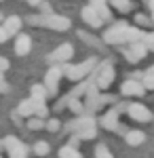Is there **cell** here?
Instances as JSON below:
<instances>
[{"label":"cell","instance_id":"obj_11","mask_svg":"<svg viewBox=\"0 0 154 158\" xmlns=\"http://www.w3.org/2000/svg\"><path fill=\"white\" fill-rule=\"evenodd\" d=\"M72 57H74V47H72V42H63V44H59L53 53H49L47 59H49V63L61 65V63H68Z\"/></svg>","mask_w":154,"mask_h":158},{"label":"cell","instance_id":"obj_47","mask_svg":"<svg viewBox=\"0 0 154 158\" xmlns=\"http://www.w3.org/2000/svg\"><path fill=\"white\" fill-rule=\"evenodd\" d=\"M143 2H146V0H143Z\"/></svg>","mask_w":154,"mask_h":158},{"label":"cell","instance_id":"obj_40","mask_svg":"<svg viewBox=\"0 0 154 158\" xmlns=\"http://www.w3.org/2000/svg\"><path fill=\"white\" fill-rule=\"evenodd\" d=\"M146 4H148V9L154 13V0H146Z\"/></svg>","mask_w":154,"mask_h":158},{"label":"cell","instance_id":"obj_43","mask_svg":"<svg viewBox=\"0 0 154 158\" xmlns=\"http://www.w3.org/2000/svg\"><path fill=\"white\" fill-rule=\"evenodd\" d=\"M146 72H148V74H154V65H150V68H148Z\"/></svg>","mask_w":154,"mask_h":158},{"label":"cell","instance_id":"obj_5","mask_svg":"<svg viewBox=\"0 0 154 158\" xmlns=\"http://www.w3.org/2000/svg\"><path fill=\"white\" fill-rule=\"evenodd\" d=\"M91 74H93V80H95V85H97L99 91H108L110 85L114 82V78H116V70H114L112 61H101V63H97Z\"/></svg>","mask_w":154,"mask_h":158},{"label":"cell","instance_id":"obj_7","mask_svg":"<svg viewBox=\"0 0 154 158\" xmlns=\"http://www.w3.org/2000/svg\"><path fill=\"white\" fill-rule=\"evenodd\" d=\"M148 47L143 44L142 40H135V42H129V44H125L122 47V57L129 61V63H139L142 59L148 57Z\"/></svg>","mask_w":154,"mask_h":158},{"label":"cell","instance_id":"obj_48","mask_svg":"<svg viewBox=\"0 0 154 158\" xmlns=\"http://www.w3.org/2000/svg\"><path fill=\"white\" fill-rule=\"evenodd\" d=\"M0 158H2V156H0Z\"/></svg>","mask_w":154,"mask_h":158},{"label":"cell","instance_id":"obj_34","mask_svg":"<svg viewBox=\"0 0 154 158\" xmlns=\"http://www.w3.org/2000/svg\"><path fill=\"white\" fill-rule=\"evenodd\" d=\"M99 103L101 106H114L116 103V97L114 95H99Z\"/></svg>","mask_w":154,"mask_h":158},{"label":"cell","instance_id":"obj_22","mask_svg":"<svg viewBox=\"0 0 154 158\" xmlns=\"http://www.w3.org/2000/svg\"><path fill=\"white\" fill-rule=\"evenodd\" d=\"M108 2H110L118 13H129L131 9H133V2H131V0H108Z\"/></svg>","mask_w":154,"mask_h":158},{"label":"cell","instance_id":"obj_42","mask_svg":"<svg viewBox=\"0 0 154 158\" xmlns=\"http://www.w3.org/2000/svg\"><path fill=\"white\" fill-rule=\"evenodd\" d=\"M28 4H32V6H38V4H40V0H28Z\"/></svg>","mask_w":154,"mask_h":158},{"label":"cell","instance_id":"obj_28","mask_svg":"<svg viewBox=\"0 0 154 158\" xmlns=\"http://www.w3.org/2000/svg\"><path fill=\"white\" fill-rule=\"evenodd\" d=\"M32 150H34V154H36V156H47L49 152H51V146H49L47 141H36Z\"/></svg>","mask_w":154,"mask_h":158},{"label":"cell","instance_id":"obj_2","mask_svg":"<svg viewBox=\"0 0 154 158\" xmlns=\"http://www.w3.org/2000/svg\"><path fill=\"white\" fill-rule=\"evenodd\" d=\"M68 133H76L80 137V141H89L97 137V118L93 114H80L78 118L70 120L63 127Z\"/></svg>","mask_w":154,"mask_h":158},{"label":"cell","instance_id":"obj_12","mask_svg":"<svg viewBox=\"0 0 154 158\" xmlns=\"http://www.w3.org/2000/svg\"><path fill=\"white\" fill-rule=\"evenodd\" d=\"M127 114H129L131 120H135V122H150V120L154 118L152 112L146 108L143 103H139V101H135V103H129V106H127Z\"/></svg>","mask_w":154,"mask_h":158},{"label":"cell","instance_id":"obj_27","mask_svg":"<svg viewBox=\"0 0 154 158\" xmlns=\"http://www.w3.org/2000/svg\"><path fill=\"white\" fill-rule=\"evenodd\" d=\"M34 101H36V99H34ZM34 116H38V118H47V116H49L47 101H36V106H34Z\"/></svg>","mask_w":154,"mask_h":158},{"label":"cell","instance_id":"obj_14","mask_svg":"<svg viewBox=\"0 0 154 158\" xmlns=\"http://www.w3.org/2000/svg\"><path fill=\"white\" fill-rule=\"evenodd\" d=\"M80 17H83V21L89 27H93V30H99L101 25H104V19L97 15V11H95L93 4H87V6H83V11H80Z\"/></svg>","mask_w":154,"mask_h":158},{"label":"cell","instance_id":"obj_9","mask_svg":"<svg viewBox=\"0 0 154 158\" xmlns=\"http://www.w3.org/2000/svg\"><path fill=\"white\" fill-rule=\"evenodd\" d=\"M61 78H63L61 65L53 63V65L47 70V74H45V82H42V85L47 86L49 97H55V95H57V91H59V80H61Z\"/></svg>","mask_w":154,"mask_h":158},{"label":"cell","instance_id":"obj_29","mask_svg":"<svg viewBox=\"0 0 154 158\" xmlns=\"http://www.w3.org/2000/svg\"><path fill=\"white\" fill-rule=\"evenodd\" d=\"M95 158H114V156H112V152L108 150L106 143H99V146L95 148Z\"/></svg>","mask_w":154,"mask_h":158},{"label":"cell","instance_id":"obj_17","mask_svg":"<svg viewBox=\"0 0 154 158\" xmlns=\"http://www.w3.org/2000/svg\"><path fill=\"white\" fill-rule=\"evenodd\" d=\"M125 141L133 148L142 146L143 141H146V133H143V131H135V129H133V131H125Z\"/></svg>","mask_w":154,"mask_h":158},{"label":"cell","instance_id":"obj_30","mask_svg":"<svg viewBox=\"0 0 154 158\" xmlns=\"http://www.w3.org/2000/svg\"><path fill=\"white\" fill-rule=\"evenodd\" d=\"M142 85L146 91H154V74H148V72H143L142 76Z\"/></svg>","mask_w":154,"mask_h":158},{"label":"cell","instance_id":"obj_15","mask_svg":"<svg viewBox=\"0 0 154 158\" xmlns=\"http://www.w3.org/2000/svg\"><path fill=\"white\" fill-rule=\"evenodd\" d=\"M30 51H32V38L28 34H17V38H15V55L25 57Z\"/></svg>","mask_w":154,"mask_h":158},{"label":"cell","instance_id":"obj_6","mask_svg":"<svg viewBox=\"0 0 154 158\" xmlns=\"http://www.w3.org/2000/svg\"><path fill=\"white\" fill-rule=\"evenodd\" d=\"M0 146H4V150L9 152V158H28V154H30V146H25L15 135H6L0 141Z\"/></svg>","mask_w":154,"mask_h":158},{"label":"cell","instance_id":"obj_19","mask_svg":"<svg viewBox=\"0 0 154 158\" xmlns=\"http://www.w3.org/2000/svg\"><path fill=\"white\" fill-rule=\"evenodd\" d=\"M30 97L36 99V101H47L49 99V93H47V86L45 85H32V89H30Z\"/></svg>","mask_w":154,"mask_h":158},{"label":"cell","instance_id":"obj_21","mask_svg":"<svg viewBox=\"0 0 154 158\" xmlns=\"http://www.w3.org/2000/svg\"><path fill=\"white\" fill-rule=\"evenodd\" d=\"M57 154H59V158H83V154L78 152V148H72V146H68V143L63 148H59Z\"/></svg>","mask_w":154,"mask_h":158},{"label":"cell","instance_id":"obj_35","mask_svg":"<svg viewBox=\"0 0 154 158\" xmlns=\"http://www.w3.org/2000/svg\"><path fill=\"white\" fill-rule=\"evenodd\" d=\"M68 146L78 148V146H80V137H78L76 133H72V135H70V139H68Z\"/></svg>","mask_w":154,"mask_h":158},{"label":"cell","instance_id":"obj_25","mask_svg":"<svg viewBox=\"0 0 154 158\" xmlns=\"http://www.w3.org/2000/svg\"><path fill=\"white\" fill-rule=\"evenodd\" d=\"M76 34L80 36V40H84L87 44H91V47H95V49H99V47H101V42H99V40H97L95 36H91V34H87L84 30H78Z\"/></svg>","mask_w":154,"mask_h":158},{"label":"cell","instance_id":"obj_46","mask_svg":"<svg viewBox=\"0 0 154 158\" xmlns=\"http://www.w3.org/2000/svg\"><path fill=\"white\" fill-rule=\"evenodd\" d=\"M0 2H4V0H0Z\"/></svg>","mask_w":154,"mask_h":158},{"label":"cell","instance_id":"obj_13","mask_svg":"<svg viewBox=\"0 0 154 158\" xmlns=\"http://www.w3.org/2000/svg\"><path fill=\"white\" fill-rule=\"evenodd\" d=\"M120 95L122 97H143L146 95V89H143L142 80H135V78H129L120 85Z\"/></svg>","mask_w":154,"mask_h":158},{"label":"cell","instance_id":"obj_4","mask_svg":"<svg viewBox=\"0 0 154 158\" xmlns=\"http://www.w3.org/2000/svg\"><path fill=\"white\" fill-rule=\"evenodd\" d=\"M99 61L97 57H89V59H84L83 63H76V65H70V63H61V72L63 76L72 80V82H78V80H84L87 76H91V72L95 70V65H97Z\"/></svg>","mask_w":154,"mask_h":158},{"label":"cell","instance_id":"obj_41","mask_svg":"<svg viewBox=\"0 0 154 158\" xmlns=\"http://www.w3.org/2000/svg\"><path fill=\"white\" fill-rule=\"evenodd\" d=\"M104 2H108V0H89V4H104Z\"/></svg>","mask_w":154,"mask_h":158},{"label":"cell","instance_id":"obj_3","mask_svg":"<svg viewBox=\"0 0 154 158\" xmlns=\"http://www.w3.org/2000/svg\"><path fill=\"white\" fill-rule=\"evenodd\" d=\"M28 23L30 25H38V27H49V30H55V32H66L72 27V21L63 15L57 13H49V15H30L28 17Z\"/></svg>","mask_w":154,"mask_h":158},{"label":"cell","instance_id":"obj_38","mask_svg":"<svg viewBox=\"0 0 154 158\" xmlns=\"http://www.w3.org/2000/svg\"><path fill=\"white\" fill-rule=\"evenodd\" d=\"M11 68V63H9V59L6 57H0V72H6Z\"/></svg>","mask_w":154,"mask_h":158},{"label":"cell","instance_id":"obj_44","mask_svg":"<svg viewBox=\"0 0 154 158\" xmlns=\"http://www.w3.org/2000/svg\"><path fill=\"white\" fill-rule=\"evenodd\" d=\"M2 21H4V15H2V13H0V23H2Z\"/></svg>","mask_w":154,"mask_h":158},{"label":"cell","instance_id":"obj_24","mask_svg":"<svg viewBox=\"0 0 154 158\" xmlns=\"http://www.w3.org/2000/svg\"><path fill=\"white\" fill-rule=\"evenodd\" d=\"M87 86H89V80H78V85L72 89V93L68 95V97H78L80 99L84 95V91H87Z\"/></svg>","mask_w":154,"mask_h":158},{"label":"cell","instance_id":"obj_32","mask_svg":"<svg viewBox=\"0 0 154 158\" xmlns=\"http://www.w3.org/2000/svg\"><path fill=\"white\" fill-rule=\"evenodd\" d=\"M142 42L148 47V51H154V32H143Z\"/></svg>","mask_w":154,"mask_h":158},{"label":"cell","instance_id":"obj_33","mask_svg":"<svg viewBox=\"0 0 154 158\" xmlns=\"http://www.w3.org/2000/svg\"><path fill=\"white\" fill-rule=\"evenodd\" d=\"M45 129H49L51 133H57V131L61 129V122L57 120V118H49V120H47V124H45Z\"/></svg>","mask_w":154,"mask_h":158},{"label":"cell","instance_id":"obj_20","mask_svg":"<svg viewBox=\"0 0 154 158\" xmlns=\"http://www.w3.org/2000/svg\"><path fill=\"white\" fill-rule=\"evenodd\" d=\"M66 99H68L66 108L70 110V112H74L76 116H80V114H87V112H84V103H83V101H80L78 97H68V95H66Z\"/></svg>","mask_w":154,"mask_h":158},{"label":"cell","instance_id":"obj_26","mask_svg":"<svg viewBox=\"0 0 154 158\" xmlns=\"http://www.w3.org/2000/svg\"><path fill=\"white\" fill-rule=\"evenodd\" d=\"M93 6H95V11H97V15H99L104 21H112V11L106 6V2H104V4H93Z\"/></svg>","mask_w":154,"mask_h":158},{"label":"cell","instance_id":"obj_1","mask_svg":"<svg viewBox=\"0 0 154 158\" xmlns=\"http://www.w3.org/2000/svg\"><path fill=\"white\" fill-rule=\"evenodd\" d=\"M142 36H143L142 27L129 25L127 21H118L101 34V40L106 44H129V42H135V40H142Z\"/></svg>","mask_w":154,"mask_h":158},{"label":"cell","instance_id":"obj_8","mask_svg":"<svg viewBox=\"0 0 154 158\" xmlns=\"http://www.w3.org/2000/svg\"><path fill=\"white\" fill-rule=\"evenodd\" d=\"M99 89L95 85L93 80V74H91V78H89V86H87V91H84V112L87 114H95L97 110L101 108V103H99Z\"/></svg>","mask_w":154,"mask_h":158},{"label":"cell","instance_id":"obj_10","mask_svg":"<svg viewBox=\"0 0 154 158\" xmlns=\"http://www.w3.org/2000/svg\"><path fill=\"white\" fill-rule=\"evenodd\" d=\"M118 112H116V108H112V110H108L106 114H101L99 118H97V124L101 127V129H106V131H114V133H125L127 129L122 127L118 122Z\"/></svg>","mask_w":154,"mask_h":158},{"label":"cell","instance_id":"obj_16","mask_svg":"<svg viewBox=\"0 0 154 158\" xmlns=\"http://www.w3.org/2000/svg\"><path fill=\"white\" fill-rule=\"evenodd\" d=\"M21 17L19 15H9V17H4V21H2V27L9 32V36H15V34H19L21 32Z\"/></svg>","mask_w":154,"mask_h":158},{"label":"cell","instance_id":"obj_39","mask_svg":"<svg viewBox=\"0 0 154 158\" xmlns=\"http://www.w3.org/2000/svg\"><path fill=\"white\" fill-rule=\"evenodd\" d=\"M9 38H11V36H9V32L2 27V23H0V44H2V42H6Z\"/></svg>","mask_w":154,"mask_h":158},{"label":"cell","instance_id":"obj_37","mask_svg":"<svg viewBox=\"0 0 154 158\" xmlns=\"http://www.w3.org/2000/svg\"><path fill=\"white\" fill-rule=\"evenodd\" d=\"M9 91V85L4 80V72H0V93H6Z\"/></svg>","mask_w":154,"mask_h":158},{"label":"cell","instance_id":"obj_18","mask_svg":"<svg viewBox=\"0 0 154 158\" xmlns=\"http://www.w3.org/2000/svg\"><path fill=\"white\" fill-rule=\"evenodd\" d=\"M34 106H36V101L32 97L24 99V101L17 106V114L24 116V118H30V116H34Z\"/></svg>","mask_w":154,"mask_h":158},{"label":"cell","instance_id":"obj_31","mask_svg":"<svg viewBox=\"0 0 154 158\" xmlns=\"http://www.w3.org/2000/svg\"><path fill=\"white\" fill-rule=\"evenodd\" d=\"M135 23L139 27V25H154V21H152V17H148V15H143V13H137V15H135Z\"/></svg>","mask_w":154,"mask_h":158},{"label":"cell","instance_id":"obj_23","mask_svg":"<svg viewBox=\"0 0 154 158\" xmlns=\"http://www.w3.org/2000/svg\"><path fill=\"white\" fill-rule=\"evenodd\" d=\"M45 124H47L45 118H38V116H30V118H28V129H30V131H42Z\"/></svg>","mask_w":154,"mask_h":158},{"label":"cell","instance_id":"obj_45","mask_svg":"<svg viewBox=\"0 0 154 158\" xmlns=\"http://www.w3.org/2000/svg\"><path fill=\"white\" fill-rule=\"evenodd\" d=\"M152 21H154V13H152Z\"/></svg>","mask_w":154,"mask_h":158},{"label":"cell","instance_id":"obj_36","mask_svg":"<svg viewBox=\"0 0 154 158\" xmlns=\"http://www.w3.org/2000/svg\"><path fill=\"white\" fill-rule=\"evenodd\" d=\"M38 9L42 11V15H49V13H53V11H51V4H49V2H45V0H40Z\"/></svg>","mask_w":154,"mask_h":158}]
</instances>
